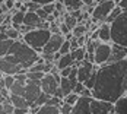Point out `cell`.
<instances>
[{
	"label": "cell",
	"instance_id": "6da1fadb",
	"mask_svg": "<svg viewBox=\"0 0 127 114\" xmlns=\"http://www.w3.org/2000/svg\"><path fill=\"white\" fill-rule=\"evenodd\" d=\"M94 97L115 102L127 94V57L108 62L98 67L96 83L92 89Z\"/></svg>",
	"mask_w": 127,
	"mask_h": 114
},
{
	"label": "cell",
	"instance_id": "7a4b0ae2",
	"mask_svg": "<svg viewBox=\"0 0 127 114\" xmlns=\"http://www.w3.org/2000/svg\"><path fill=\"white\" fill-rule=\"evenodd\" d=\"M4 57H7L15 64L21 66L24 70H28L35 62H38L39 54H38V51L35 48H32L24 39L22 41L21 39H15V42L12 44L10 50L7 51V54Z\"/></svg>",
	"mask_w": 127,
	"mask_h": 114
},
{
	"label": "cell",
	"instance_id": "3957f363",
	"mask_svg": "<svg viewBox=\"0 0 127 114\" xmlns=\"http://www.w3.org/2000/svg\"><path fill=\"white\" fill-rule=\"evenodd\" d=\"M51 35H53L51 29L38 26V28H34V29L25 32L24 34V41L28 42L32 48H35L38 53H42V50H44L45 44L48 42V39L51 38Z\"/></svg>",
	"mask_w": 127,
	"mask_h": 114
},
{
	"label": "cell",
	"instance_id": "277c9868",
	"mask_svg": "<svg viewBox=\"0 0 127 114\" xmlns=\"http://www.w3.org/2000/svg\"><path fill=\"white\" fill-rule=\"evenodd\" d=\"M111 35L113 42L127 47V12H123L111 22Z\"/></svg>",
	"mask_w": 127,
	"mask_h": 114
},
{
	"label": "cell",
	"instance_id": "5b68a950",
	"mask_svg": "<svg viewBox=\"0 0 127 114\" xmlns=\"http://www.w3.org/2000/svg\"><path fill=\"white\" fill-rule=\"evenodd\" d=\"M115 6H117L115 0H101L92 10V22H96V24L107 22L108 16L111 15Z\"/></svg>",
	"mask_w": 127,
	"mask_h": 114
},
{
	"label": "cell",
	"instance_id": "8992f818",
	"mask_svg": "<svg viewBox=\"0 0 127 114\" xmlns=\"http://www.w3.org/2000/svg\"><path fill=\"white\" fill-rule=\"evenodd\" d=\"M94 54H95V64L96 66H102V64L108 63L110 62V57L113 54V42L98 41Z\"/></svg>",
	"mask_w": 127,
	"mask_h": 114
},
{
	"label": "cell",
	"instance_id": "52a82bcc",
	"mask_svg": "<svg viewBox=\"0 0 127 114\" xmlns=\"http://www.w3.org/2000/svg\"><path fill=\"white\" fill-rule=\"evenodd\" d=\"M60 80H62L60 72H59V73H53V72L45 73L44 77L41 79V88H42V92L50 94V95H54L56 91H57V88L60 86Z\"/></svg>",
	"mask_w": 127,
	"mask_h": 114
},
{
	"label": "cell",
	"instance_id": "ba28073f",
	"mask_svg": "<svg viewBox=\"0 0 127 114\" xmlns=\"http://www.w3.org/2000/svg\"><path fill=\"white\" fill-rule=\"evenodd\" d=\"M91 113L92 114H110L115 113V104L107 100H99L92 97L91 100Z\"/></svg>",
	"mask_w": 127,
	"mask_h": 114
},
{
	"label": "cell",
	"instance_id": "9c48e42d",
	"mask_svg": "<svg viewBox=\"0 0 127 114\" xmlns=\"http://www.w3.org/2000/svg\"><path fill=\"white\" fill-rule=\"evenodd\" d=\"M41 94H42L41 80H31V79H28L26 86H25V95L24 97L29 102H35Z\"/></svg>",
	"mask_w": 127,
	"mask_h": 114
},
{
	"label": "cell",
	"instance_id": "30bf717a",
	"mask_svg": "<svg viewBox=\"0 0 127 114\" xmlns=\"http://www.w3.org/2000/svg\"><path fill=\"white\" fill-rule=\"evenodd\" d=\"M94 39H101L104 42H113V35H111V24L110 22H102L96 28L95 34H92Z\"/></svg>",
	"mask_w": 127,
	"mask_h": 114
},
{
	"label": "cell",
	"instance_id": "8fae6325",
	"mask_svg": "<svg viewBox=\"0 0 127 114\" xmlns=\"http://www.w3.org/2000/svg\"><path fill=\"white\" fill-rule=\"evenodd\" d=\"M0 72L4 73V75H16V73H19V72H28V70H24L21 66L15 64L13 62H10L7 57L1 56V59H0Z\"/></svg>",
	"mask_w": 127,
	"mask_h": 114
},
{
	"label": "cell",
	"instance_id": "7c38bea8",
	"mask_svg": "<svg viewBox=\"0 0 127 114\" xmlns=\"http://www.w3.org/2000/svg\"><path fill=\"white\" fill-rule=\"evenodd\" d=\"M64 39H66V37L63 34H53L51 38L48 39V42L45 44L42 53H57V51H60V47L64 42Z\"/></svg>",
	"mask_w": 127,
	"mask_h": 114
},
{
	"label": "cell",
	"instance_id": "4fadbf2b",
	"mask_svg": "<svg viewBox=\"0 0 127 114\" xmlns=\"http://www.w3.org/2000/svg\"><path fill=\"white\" fill-rule=\"evenodd\" d=\"M91 100L92 97L80 95L77 102L73 105V114H92L91 113Z\"/></svg>",
	"mask_w": 127,
	"mask_h": 114
},
{
	"label": "cell",
	"instance_id": "5bb4252c",
	"mask_svg": "<svg viewBox=\"0 0 127 114\" xmlns=\"http://www.w3.org/2000/svg\"><path fill=\"white\" fill-rule=\"evenodd\" d=\"M45 19H42L41 16H39L37 12H34V10H28L25 15V21H24V24L28 26H31V28H38V26H42V22H44Z\"/></svg>",
	"mask_w": 127,
	"mask_h": 114
},
{
	"label": "cell",
	"instance_id": "9a60e30c",
	"mask_svg": "<svg viewBox=\"0 0 127 114\" xmlns=\"http://www.w3.org/2000/svg\"><path fill=\"white\" fill-rule=\"evenodd\" d=\"M10 102L15 105V108H31V102L26 100L24 95H16V94H10Z\"/></svg>",
	"mask_w": 127,
	"mask_h": 114
},
{
	"label": "cell",
	"instance_id": "2e32d148",
	"mask_svg": "<svg viewBox=\"0 0 127 114\" xmlns=\"http://www.w3.org/2000/svg\"><path fill=\"white\" fill-rule=\"evenodd\" d=\"M73 64H76V60H75V57H73V54H72V51H70V53H67V54H62V57L59 59V62L56 63V66L59 67V70H62L64 67L73 66Z\"/></svg>",
	"mask_w": 127,
	"mask_h": 114
},
{
	"label": "cell",
	"instance_id": "e0dca14e",
	"mask_svg": "<svg viewBox=\"0 0 127 114\" xmlns=\"http://www.w3.org/2000/svg\"><path fill=\"white\" fill-rule=\"evenodd\" d=\"M28 10H16V12H13L12 15V25L15 26V28H18L19 29V26L24 25V21H25V15Z\"/></svg>",
	"mask_w": 127,
	"mask_h": 114
},
{
	"label": "cell",
	"instance_id": "ac0fdd59",
	"mask_svg": "<svg viewBox=\"0 0 127 114\" xmlns=\"http://www.w3.org/2000/svg\"><path fill=\"white\" fill-rule=\"evenodd\" d=\"M38 114H62V111H60L59 105H53L50 102H47V104L39 107Z\"/></svg>",
	"mask_w": 127,
	"mask_h": 114
},
{
	"label": "cell",
	"instance_id": "d6986e66",
	"mask_svg": "<svg viewBox=\"0 0 127 114\" xmlns=\"http://www.w3.org/2000/svg\"><path fill=\"white\" fill-rule=\"evenodd\" d=\"M60 88L63 89L64 92V97L69 95L70 92L75 91V85L72 83V80L69 79V76H62V80H60Z\"/></svg>",
	"mask_w": 127,
	"mask_h": 114
},
{
	"label": "cell",
	"instance_id": "ffe728a7",
	"mask_svg": "<svg viewBox=\"0 0 127 114\" xmlns=\"http://www.w3.org/2000/svg\"><path fill=\"white\" fill-rule=\"evenodd\" d=\"M64 6H66V9L69 10V12H73V10H76V9H80L82 6H83V0H63Z\"/></svg>",
	"mask_w": 127,
	"mask_h": 114
},
{
	"label": "cell",
	"instance_id": "44dd1931",
	"mask_svg": "<svg viewBox=\"0 0 127 114\" xmlns=\"http://www.w3.org/2000/svg\"><path fill=\"white\" fill-rule=\"evenodd\" d=\"M115 104V113H127V94L118 98Z\"/></svg>",
	"mask_w": 127,
	"mask_h": 114
},
{
	"label": "cell",
	"instance_id": "7402d4cb",
	"mask_svg": "<svg viewBox=\"0 0 127 114\" xmlns=\"http://www.w3.org/2000/svg\"><path fill=\"white\" fill-rule=\"evenodd\" d=\"M16 82V77L15 75H4L1 73V79H0V88L1 86H6V88H12V85Z\"/></svg>",
	"mask_w": 127,
	"mask_h": 114
},
{
	"label": "cell",
	"instance_id": "603a6c76",
	"mask_svg": "<svg viewBox=\"0 0 127 114\" xmlns=\"http://www.w3.org/2000/svg\"><path fill=\"white\" fill-rule=\"evenodd\" d=\"M25 86H26V83L16 80V82L12 85V88H10V94H16V95H25Z\"/></svg>",
	"mask_w": 127,
	"mask_h": 114
},
{
	"label": "cell",
	"instance_id": "cb8c5ba5",
	"mask_svg": "<svg viewBox=\"0 0 127 114\" xmlns=\"http://www.w3.org/2000/svg\"><path fill=\"white\" fill-rule=\"evenodd\" d=\"M86 45H82V47H79L76 48L75 51H72V54H73V57H75V60H76V63H80L82 60H85V56H86Z\"/></svg>",
	"mask_w": 127,
	"mask_h": 114
},
{
	"label": "cell",
	"instance_id": "d4e9b609",
	"mask_svg": "<svg viewBox=\"0 0 127 114\" xmlns=\"http://www.w3.org/2000/svg\"><path fill=\"white\" fill-rule=\"evenodd\" d=\"M13 42H15V39H12V38L1 39V41H0V54H1V56H6L7 51L10 50V47H12Z\"/></svg>",
	"mask_w": 127,
	"mask_h": 114
},
{
	"label": "cell",
	"instance_id": "484cf974",
	"mask_svg": "<svg viewBox=\"0 0 127 114\" xmlns=\"http://www.w3.org/2000/svg\"><path fill=\"white\" fill-rule=\"evenodd\" d=\"M63 21L66 22V25L69 26L70 29H73V28H75V26H76L77 24H79V19H77L76 16H73V15H72L70 12H69V13H66V15H64Z\"/></svg>",
	"mask_w": 127,
	"mask_h": 114
},
{
	"label": "cell",
	"instance_id": "4316f807",
	"mask_svg": "<svg viewBox=\"0 0 127 114\" xmlns=\"http://www.w3.org/2000/svg\"><path fill=\"white\" fill-rule=\"evenodd\" d=\"M88 32V25H85V24H77L73 29H72V34H73V37H82V35H85Z\"/></svg>",
	"mask_w": 127,
	"mask_h": 114
},
{
	"label": "cell",
	"instance_id": "83f0119b",
	"mask_svg": "<svg viewBox=\"0 0 127 114\" xmlns=\"http://www.w3.org/2000/svg\"><path fill=\"white\" fill-rule=\"evenodd\" d=\"M6 32H7V37L12 38V39H19L21 38V34H22L18 28H15L13 25H10L9 28H6Z\"/></svg>",
	"mask_w": 127,
	"mask_h": 114
},
{
	"label": "cell",
	"instance_id": "f1b7e54d",
	"mask_svg": "<svg viewBox=\"0 0 127 114\" xmlns=\"http://www.w3.org/2000/svg\"><path fill=\"white\" fill-rule=\"evenodd\" d=\"M96 73H98V69H96V70H95V72H94V73H92V75L89 76V77L86 79V80H85V82H83L86 88H89V89H94V86H95V83H96Z\"/></svg>",
	"mask_w": 127,
	"mask_h": 114
},
{
	"label": "cell",
	"instance_id": "f546056e",
	"mask_svg": "<svg viewBox=\"0 0 127 114\" xmlns=\"http://www.w3.org/2000/svg\"><path fill=\"white\" fill-rule=\"evenodd\" d=\"M123 12H124V10H123V9H121V7H120V6L117 4V6H115L114 9H113V12H111V15L108 16L107 22H110V24H111V22H113L114 19H117V18H118V16H120V15H121Z\"/></svg>",
	"mask_w": 127,
	"mask_h": 114
},
{
	"label": "cell",
	"instance_id": "4dcf8cb0",
	"mask_svg": "<svg viewBox=\"0 0 127 114\" xmlns=\"http://www.w3.org/2000/svg\"><path fill=\"white\" fill-rule=\"evenodd\" d=\"M79 97H80V94H77V92H70L69 95H66L64 97V101L66 102H69V104H72V105H75L77 102V100H79Z\"/></svg>",
	"mask_w": 127,
	"mask_h": 114
},
{
	"label": "cell",
	"instance_id": "1f68e13d",
	"mask_svg": "<svg viewBox=\"0 0 127 114\" xmlns=\"http://www.w3.org/2000/svg\"><path fill=\"white\" fill-rule=\"evenodd\" d=\"M26 75H28V79H31V80H41L42 77H44V72H26Z\"/></svg>",
	"mask_w": 127,
	"mask_h": 114
},
{
	"label": "cell",
	"instance_id": "d6a6232c",
	"mask_svg": "<svg viewBox=\"0 0 127 114\" xmlns=\"http://www.w3.org/2000/svg\"><path fill=\"white\" fill-rule=\"evenodd\" d=\"M60 111H62V114H73V105L63 101V104L60 105Z\"/></svg>",
	"mask_w": 127,
	"mask_h": 114
},
{
	"label": "cell",
	"instance_id": "836d02e7",
	"mask_svg": "<svg viewBox=\"0 0 127 114\" xmlns=\"http://www.w3.org/2000/svg\"><path fill=\"white\" fill-rule=\"evenodd\" d=\"M70 51H72V41L70 39H64V42L62 44V47H60V53L62 54H67Z\"/></svg>",
	"mask_w": 127,
	"mask_h": 114
},
{
	"label": "cell",
	"instance_id": "e575fe53",
	"mask_svg": "<svg viewBox=\"0 0 127 114\" xmlns=\"http://www.w3.org/2000/svg\"><path fill=\"white\" fill-rule=\"evenodd\" d=\"M42 9L48 13V15H51V13L57 9V7H56V1H54V3H47V4H42Z\"/></svg>",
	"mask_w": 127,
	"mask_h": 114
},
{
	"label": "cell",
	"instance_id": "d590c367",
	"mask_svg": "<svg viewBox=\"0 0 127 114\" xmlns=\"http://www.w3.org/2000/svg\"><path fill=\"white\" fill-rule=\"evenodd\" d=\"M60 29H62V34H63V35H67V34H70V32H72V29L66 25V22H64V21L60 22Z\"/></svg>",
	"mask_w": 127,
	"mask_h": 114
},
{
	"label": "cell",
	"instance_id": "8d00e7d4",
	"mask_svg": "<svg viewBox=\"0 0 127 114\" xmlns=\"http://www.w3.org/2000/svg\"><path fill=\"white\" fill-rule=\"evenodd\" d=\"M73 66H75V64H73ZM73 66H67V67H64V69H62V70H59L60 75L62 76H69L70 72H72V69H73Z\"/></svg>",
	"mask_w": 127,
	"mask_h": 114
},
{
	"label": "cell",
	"instance_id": "74e56055",
	"mask_svg": "<svg viewBox=\"0 0 127 114\" xmlns=\"http://www.w3.org/2000/svg\"><path fill=\"white\" fill-rule=\"evenodd\" d=\"M85 89V83L83 82H77L76 86H75V92H77V94H82V91Z\"/></svg>",
	"mask_w": 127,
	"mask_h": 114
},
{
	"label": "cell",
	"instance_id": "f35d334b",
	"mask_svg": "<svg viewBox=\"0 0 127 114\" xmlns=\"http://www.w3.org/2000/svg\"><path fill=\"white\" fill-rule=\"evenodd\" d=\"M37 13H38V15L41 16V18H42V19H47V18H48V13H47L45 10H44V9H42V6L39 7L38 10H37Z\"/></svg>",
	"mask_w": 127,
	"mask_h": 114
},
{
	"label": "cell",
	"instance_id": "ab89813d",
	"mask_svg": "<svg viewBox=\"0 0 127 114\" xmlns=\"http://www.w3.org/2000/svg\"><path fill=\"white\" fill-rule=\"evenodd\" d=\"M117 4H118V6H120V7H121L124 12H127V0H120Z\"/></svg>",
	"mask_w": 127,
	"mask_h": 114
},
{
	"label": "cell",
	"instance_id": "60d3db41",
	"mask_svg": "<svg viewBox=\"0 0 127 114\" xmlns=\"http://www.w3.org/2000/svg\"><path fill=\"white\" fill-rule=\"evenodd\" d=\"M31 1H35V3H39V4L42 6V4H47V3H54L56 0H31Z\"/></svg>",
	"mask_w": 127,
	"mask_h": 114
},
{
	"label": "cell",
	"instance_id": "b9f144b4",
	"mask_svg": "<svg viewBox=\"0 0 127 114\" xmlns=\"http://www.w3.org/2000/svg\"><path fill=\"white\" fill-rule=\"evenodd\" d=\"M4 1H6V0H0V3H4Z\"/></svg>",
	"mask_w": 127,
	"mask_h": 114
}]
</instances>
